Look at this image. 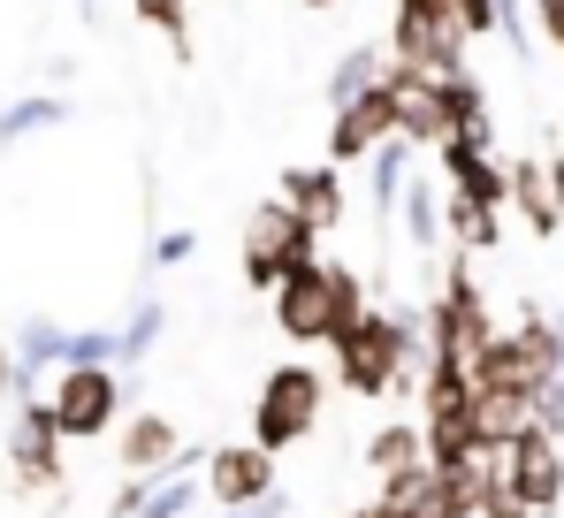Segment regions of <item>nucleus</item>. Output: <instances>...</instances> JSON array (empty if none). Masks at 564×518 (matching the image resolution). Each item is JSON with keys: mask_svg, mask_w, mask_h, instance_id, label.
Masks as SVG:
<instances>
[{"mask_svg": "<svg viewBox=\"0 0 564 518\" xmlns=\"http://www.w3.org/2000/svg\"><path fill=\"white\" fill-rule=\"evenodd\" d=\"M336 381L359 397V404H381V397H412L420 389V366H427V344H420V313H389L367 298V313L336 336Z\"/></svg>", "mask_w": 564, "mask_h": 518, "instance_id": "1", "label": "nucleus"}, {"mask_svg": "<svg viewBox=\"0 0 564 518\" xmlns=\"http://www.w3.org/2000/svg\"><path fill=\"white\" fill-rule=\"evenodd\" d=\"M130 397H138V366H54L46 412H54L62 442H99L130 412Z\"/></svg>", "mask_w": 564, "mask_h": 518, "instance_id": "3", "label": "nucleus"}, {"mask_svg": "<svg viewBox=\"0 0 564 518\" xmlns=\"http://www.w3.org/2000/svg\"><path fill=\"white\" fill-rule=\"evenodd\" d=\"M62 122H69V99H62V91L8 99V107H0V145H15V138H39V130H62Z\"/></svg>", "mask_w": 564, "mask_h": 518, "instance_id": "19", "label": "nucleus"}, {"mask_svg": "<svg viewBox=\"0 0 564 518\" xmlns=\"http://www.w3.org/2000/svg\"><path fill=\"white\" fill-rule=\"evenodd\" d=\"M381 69H389V46H375V39H359L351 54H336V69H328V107H344V99H359L367 85H381Z\"/></svg>", "mask_w": 564, "mask_h": 518, "instance_id": "20", "label": "nucleus"}, {"mask_svg": "<svg viewBox=\"0 0 564 518\" xmlns=\"http://www.w3.org/2000/svg\"><path fill=\"white\" fill-rule=\"evenodd\" d=\"M496 39L527 62V46H534V39H527V0H496Z\"/></svg>", "mask_w": 564, "mask_h": 518, "instance_id": "28", "label": "nucleus"}, {"mask_svg": "<svg viewBox=\"0 0 564 518\" xmlns=\"http://www.w3.org/2000/svg\"><path fill=\"white\" fill-rule=\"evenodd\" d=\"M290 511H297V504H290V488L275 481L268 496H252V504H237V511H221V518H290Z\"/></svg>", "mask_w": 564, "mask_h": 518, "instance_id": "29", "label": "nucleus"}, {"mask_svg": "<svg viewBox=\"0 0 564 518\" xmlns=\"http://www.w3.org/2000/svg\"><path fill=\"white\" fill-rule=\"evenodd\" d=\"M443 23L458 39H496V0H443Z\"/></svg>", "mask_w": 564, "mask_h": 518, "instance_id": "25", "label": "nucleus"}, {"mask_svg": "<svg viewBox=\"0 0 564 518\" xmlns=\"http://www.w3.org/2000/svg\"><path fill=\"white\" fill-rule=\"evenodd\" d=\"M62 366H115V328H69Z\"/></svg>", "mask_w": 564, "mask_h": 518, "instance_id": "27", "label": "nucleus"}, {"mask_svg": "<svg viewBox=\"0 0 564 518\" xmlns=\"http://www.w3.org/2000/svg\"><path fill=\"white\" fill-rule=\"evenodd\" d=\"M542 175H550V198L564 206V153H542Z\"/></svg>", "mask_w": 564, "mask_h": 518, "instance_id": "34", "label": "nucleus"}, {"mask_svg": "<svg viewBox=\"0 0 564 518\" xmlns=\"http://www.w3.org/2000/svg\"><path fill=\"white\" fill-rule=\"evenodd\" d=\"M15 397H23V374H15V350L0 336V404H15Z\"/></svg>", "mask_w": 564, "mask_h": 518, "instance_id": "33", "label": "nucleus"}, {"mask_svg": "<svg viewBox=\"0 0 564 518\" xmlns=\"http://www.w3.org/2000/svg\"><path fill=\"white\" fill-rule=\"evenodd\" d=\"M389 214L404 222V245H412V252H435V245H443V191H435V175H427V169L404 175V191H397Z\"/></svg>", "mask_w": 564, "mask_h": 518, "instance_id": "14", "label": "nucleus"}, {"mask_svg": "<svg viewBox=\"0 0 564 518\" xmlns=\"http://www.w3.org/2000/svg\"><path fill=\"white\" fill-rule=\"evenodd\" d=\"M351 518H412V511H397V504H381V496H375V504H359Z\"/></svg>", "mask_w": 564, "mask_h": 518, "instance_id": "35", "label": "nucleus"}, {"mask_svg": "<svg viewBox=\"0 0 564 518\" xmlns=\"http://www.w3.org/2000/svg\"><path fill=\"white\" fill-rule=\"evenodd\" d=\"M77 15H85V23H93V15H99V0H77Z\"/></svg>", "mask_w": 564, "mask_h": 518, "instance_id": "36", "label": "nucleus"}, {"mask_svg": "<svg viewBox=\"0 0 564 518\" xmlns=\"http://www.w3.org/2000/svg\"><path fill=\"white\" fill-rule=\"evenodd\" d=\"M473 518H534V511H527V504L503 488V473L488 465V473H480V496H473Z\"/></svg>", "mask_w": 564, "mask_h": 518, "instance_id": "26", "label": "nucleus"}, {"mask_svg": "<svg viewBox=\"0 0 564 518\" xmlns=\"http://www.w3.org/2000/svg\"><path fill=\"white\" fill-rule=\"evenodd\" d=\"M534 518H557V511H534Z\"/></svg>", "mask_w": 564, "mask_h": 518, "instance_id": "38", "label": "nucleus"}, {"mask_svg": "<svg viewBox=\"0 0 564 518\" xmlns=\"http://www.w3.org/2000/svg\"><path fill=\"white\" fill-rule=\"evenodd\" d=\"M443 245H451V252H496V245H503V222H496L488 206L458 198V191H443Z\"/></svg>", "mask_w": 564, "mask_h": 518, "instance_id": "18", "label": "nucleus"}, {"mask_svg": "<svg viewBox=\"0 0 564 518\" xmlns=\"http://www.w3.org/2000/svg\"><path fill=\"white\" fill-rule=\"evenodd\" d=\"M191 252H198V237H191V229H161V237H153V267H184Z\"/></svg>", "mask_w": 564, "mask_h": 518, "instance_id": "30", "label": "nucleus"}, {"mask_svg": "<svg viewBox=\"0 0 564 518\" xmlns=\"http://www.w3.org/2000/svg\"><path fill=\"white\" fill-rule=\"evenodd\" d=\"M412 465H427L420 420H381V428L367 434V473H375V481H397V473H412Z\"/></svg>", "mask_w": 564, "mask_h": 518, "instance_id": "16", "label": "nucleus"}, {"mask_svg": "<svg viewBox=\"0 0 564 518\" xmlns=\"http://www.w3.org/2000/svg\"><path fill=\"white\" fill-rule=\"evenodd\" d=\"M381 138H397V99H389V85H367L359 99L328 107V161H336V169L367 161Z\"/></svg>", "mask_w": 564, "mask_h": 518, "instance_id": "9", "label": "nucleus"}, {"mask_svg": "<svg viewBox=\"0 0 564 518\" xmlns=\"http://www.w3.org/2000/svg\"><path fill=\"white\" fill-rule=\"evenodd\" d=\"M389 62H404V69H420V77H458V69H466V39L443 31V23H427V15H404V8H397V23H389Z\"/></svg>", "mask_w": 564, "mask_h": 518, "instance_id": "11", "label": "nucleus"}, {"mask_svg": "<svg viewBox=\"0 0 564 518\" xmlns=\"http://www.w3.org/2000/svg\"><path fill=\"white\" fill-rule=\"evenodd\" d=\"M496 473H503V488H511L527 511H557L564 504V434L527 420V428L496 450Z\"/></svg>", "mask_w": 564, "mask_h": 518, "instance_id": "7", "label": "nucleus"}, {"mask_svg": "<svg viewBox=\"0 0 564 518\" xmlns=\"http://www.w3.org/2000/svg\"><path fill=\"white\" fill-rule=\"evenodd\" d=\"M8 488L46 496V504H62V488H69V442L46 412V389L15 397V412H8Z\"/></svg>", "mask_w": 564, "mask_h": 518, "instance_id": "5", "label": "nucleus"}, {"mask_svg": "<svg viewBox=\"0 0 564 518\" xmlns=\"http://www.w3.org/2000/svg\"><path fill=\"white\" fill-rule=\"evenodd\" d=\"M420 169V161H412V145H404V138H381L375 153H367V191H375V214H389V206H397V191H404V175Z\"/></svg>", "mask_w": 564, "mask_h": 518, "instance_id": "22", "label": "nucleus"}, {"mask_svg": "<svg viewBox=\"0 0 564 518\" xmlns=\"http://www.w3.org/2000/svg\"><path fill=\"white\" fill-rule=\"evenodd\" d=\"M275 198H290L321 237L328 229H344V169L336 161H313V169H282V183H275Z\"/></svg>", "mask_w": 564, "mask_h": 518, "instance_id": "13", "label": "nucleus"}, {"mask_svg": "<svg viewBox=\"0 0 564 518\" xmlns=\"http://www.w3.org/2000/svg\"><path fill=\"white\" fill-rule=\"evenodd\" d=\"M435 169H443V191H458V198H473V206L503 214L511 183H503V161H496V145H466V138H443V145H435Z\"/></svg>", "mask_w": 564, "mask_h": 518, "instance_id": "12", "label": "nucleus"}, {"mask_svg": "<svg viewBox=\"0 0 564 518\" xmlns=\"http://www.w3.org/2000/svg\"><path fill=\"white\" fill-rule=\"evenodd\" d=\"M115 450H122V473H145V481L206 465V450H191L184 428H176L169 412H130V420H115Z\"/></svg>", "mask_w": 564, "mask_h": 518, "instance_id": "8", "label": "nucleus"}, {"mask_svg": "<svg viewBox=\"0 0 564 518\" xmlns=\"http://www.w3.org/2000/svg\"><path fill=\"white\" fill-rule=\"evenodd\" d=\"M503 183H511V198H503V206H519L534 237H557V229H564V206L550 198V175H542V161H503Z\"/></svg>", "mask_w": 564, "mask_h": 518, "instance_id": "15", "label": "nucleus"}, {"mask_svg": "<svg viewBox=\"0 0 564 518\" xmlns=\"http://www.w3.org/2000/svg\"><path fill=\"white\" fill-rule=\"evenodd\" d=\"M145 488H153L145 473H122V481H115V496H107V518H130L138 504H145Z\"/></svg>", "mask_w": 564, "mask_h": 518, "instance_id": "31", "label": "nucleus"}, {"mask_svg": "<svg viewBox=\"0 0 564 518\" xmlns=\"http://www.w3.org/2000/svg\"><path fill=\"white\" fill-rule=\"evenodd\" d=\"M268 298H275V328L290 344H336V336L367 313V282H359V267H344V259H305V267H290Z\"/></svg>", "mask_w": 564, "mask_h": 518, "instance_id": "2", "label": "nucleus"}, {"mask_svg": "<svg viewBox=\"0 0 564 518\" xmlns=\"http://www.w3.org/2000/svg\"><path fill=\"white\" fill-rule=\"evenodd\" d=\"M275 488V457L260 450V442H221V450H206V465H198V496H214L221 511H237V504H252V496H268Z\"/></svg>", "mask_w": 564, "mask_h": 518, "instance_id": "10", "label": "nucleus"}, {"mask_svg": "<svg viewBox=\"0 0 564 518\" xmlns=\"http://www.w3.org/2000/svg\"><path fill=\"white\" fill-rule=\"evenodd\" d=\"M305 8H336V0H305Z\"/></svg>", "mask_w": 564, "mask_h": 518, "instance_id": "37", "label": "nucleus"}, {"mask_svg": "<svg viewBox=\"0 0 564 518\" xmlns=\"http://www.w3.org/2000/svg\"><path fill=\"white\" fill-rule=\"evenodd\" d=\"M321 404H328V374H321L313 358H282L275 374L260 381V397H252V442H260L268 457L297 450V442H313Z\"/></svg>", "mask_w": 564, "mask_h": 518, "instance_id": "4", "label": "nucleus"}, {"mask_svg": "<svg viewBox=\"0 0 564 518\" xmlns=\"http://www.w3.org/2000/svg\"><path fill=\"white\" fill-rule=\"evenodd\" d=\"M534 23H542V39L564 54V0H534Z\"/></svg>", "mask_w": 564, "mask_h": 518, "instance_id": "32", "label": "nucleus"}, {"mask_svg": "<svg viewBox=\"0 0 564 518\" xmlns=\"http://www.w3.org/2000/svg\"><path fill=\"white\" fill-rule=\"evenodd\" d=\"M161 328H169V305H161V298H138L130 321L115 328V366H145L153 344H161Z\"/></svg>", "mask_w": 564, "mask_h": 518, "instance_id": "21", "label": "nucleus"}, {"mask_svg": "<svg viewBox=\"0 0 564 518\" xmlns=\"http://www.w3.org/2000/svg\"><path fill=\"white\" fill-rule=\"evenodd\" d=\"M8 350H15V374H23V397L62 366V350H69V328L62 321H23L15 336H8Z\"/></svg>", "mask_w": 564, "mask_h": 518, "instance_id": "17", "label": "nucleus"}, {"mask_svg": "<svg viewBox=\"0 0 564 518\" xmlns=\"http://www.w3.org/2000/svg\"><path fill=\"white\" fill-rule=\"evenodd\" d=\"M130 15H138L145 31H161L169 54L191 69V0H130Z\"/></svg>", "mask_w": 564, "mask_h": 518, "instance_id": "23", "label": "nucleus"}, {"mask_svg": "<svg viewBox=\"0 0 564 518\" xmlns=\"http://www.w3.org/2000/svg\"><path fill=\"white\" fill-rule=\"evenodd\" d=\"M305 259H321V229H313L290 198H260L252 222H245V245H237L245 282H252V290H275L282 274L305 267Z\"/></svg>", "mask_w": 564, "mask_h": 518, "instance_id": "6", "label": "nucleus"}, {"mask_svg": "<svg viewBox=\"0 0 564 518\" xmlns=\"http://www.w3.org/2000/svg\"><path fill=\"white\" fill-rule=\"evenodd\" d=\"M191 504H198V473H161L130 518H191Z\"/></svg>", "mask_w": 564, "mask_h": 518, "instance_id": "24", "label": "nucleus"}]
</instances>
